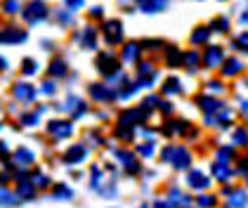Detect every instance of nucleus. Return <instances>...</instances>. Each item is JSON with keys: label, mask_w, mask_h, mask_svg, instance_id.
I'll return each mask as SVG.
<instances>
[{"label": "nucleus", "mask_w": 248, "mask_h": 208, "mask_svg": "<svg viewBox=\"0 0 248 208\" xmlns=\"http://www.w3.org/2000/svg\"><path fill=\"white\" fill-rule=\"evenodd\" d=\"M47 17V7L40 2V0H33L26 10H24V19L29 21V24H38L43 19Z\"/></svg>", "instance_id": "obj_1"}, {"label": "nucleus", "mask_w": 248, "mask_h": 208, "mask_svg": "<svg viewBox=\"0 0 248 208\" xmlns=\"http://www.w3.org/2000/svg\"><path fill=\"white\" fill-rule=\"evenodd\" d=\"M104 38H107V43L109 45H118L121 40H123V26H121V21H107L104 24Z\"/></svg>", "instance_id": "obj_2"}, {"label": "nucleus", "mask_w": 248, "mask_h": 208, "mask_svg": "<svg viewBox=\"0 0 248 208\" xmlns=\"http://www.w3.org/2000/svg\"><path fill=\"white\" fill-rule=\"evenodd\" d=\"M222 59H225V50H222L220 45H210V48H206V55H203V64H206V69H215V66H220V64H222Z\"/></svg>", "instance_id": "obj_3"}, {"label": "nucleus", "mask_w": 248, "mask_h": 208, "mask_svg": "<svg viewBox=\"0 0 248 208\" xmlns=\"http://www.w3.org/2000/svg\"><path fill=\"white\" fill-rule=\"evenodd\" d=\"M97 69L102 74H118V64H116L114 55L111 52H102V55L97 57Z\"/></svg>", "instance_id": "obj_4"}, {"label": "nucleus", "mask_w": 248, "mask_h": 208, "mask_svg": "<svg viewBox=\"0 0 248 208\" xmlns=\"http://www.w3.org/2000/svg\"><path fill=\"white\" fill-rule=\"evenodd\" d=\"M26 40V33L21 29H15V26H7L2 29V43L5 45H12V43H24Z\"/></svg>", "instance_id": "obj_5"}, {"label": "nucleus", "mask_w": 248, "mask_h": 208, "mask_svg": "<svg viewBox=\"0 0 248 208\" xmlns=\"http://www.w3.org/2000/svg\"><path fill=\"white\" fill-rule=\"evenodd\" d=\"M140 7L144 12H161L168 7V0H140Z\"/></svg>", "instance_id": "obj_6"}, {"label": "nucleus", "mask_w": 248, "mask_h": 208, "mask_svg": "<svg viewBox=\"0 0 248 208\" xmlns=\"http://www.w3.org/2000/svg\"><path fill=\"white\" fill-rule=\"evenodd\" d=\"M33 95H36V90H33V85H29V83H17V85H15V97H19L24 102L33 99Z\"/></svg>", "instance_id": "obj_7"}, {"label": "nucleus", "mask_w": 248, "mask_h": 208, "mask_svg": "<svg viewBox=\"0 0 248 208\" xmlns=\"http://www.w3.org/2000/svg\"><path fill=\"white\" fill-rule=\"evenodd\" d=\"M210 36V26H199L194 33H191V45H203Z\"/></svg>", "instance_id": "obj_8"}, {"label": "nucleus", "mask_w": 248, "mask_h": 208, "mask_svg": "<svg viewBox=\"0 0 248 208\" xmlns=\"http://www.w3.org/2000/svg\"><path fill=\"white\" fill-rule=\"evenodd\" d=\"M137 57H140V45H125V50H123V62H137Z\"/></svg>", "instance_id": "obj_9"}, {"label": "nucleus", "mask_w": 248, "mask_h": 208, "mask_svg": "<svg viewBox=\"0 0 248 208\" xmlns=\"http://www.w3.org/2000/svg\"><path fill=\"white\" fill-rule=\"evenodd\" d=\"M239 71H241V62L239 59H227L225 66H222V74L225 76H234V74H239Z\"/></svg>", "instance_id": "obj_10"}, {"label": "nucleus", "mask_w": 248, "mask_h": 208, "mask_svg": "<svg viewBox=\"0 0 248 208\" xmlns=\"http://www.w3.org/2000/svg\"><path fill=\"white\" fill-rule=\"evenodd\" d=\"M50 74L52 76H64L66 74V64H64L62 59H55V62L50 64Z\"/></svg>", "instance_id": "obj_11"}, {"label": "nucleus", "mask_w": 248, "mask_h": 208, "mask_svg": "<svg viewBox=\"0 0 248 208\" xmlns=\"http://www.w3.org/2000/svg\"><path fill=\"white\" fill-rule=\"evenodd\" d=\"M21 2L19 0H2V10L7 12V15H15V12H19Z\"/></svg>", "instance_id": "obj_12"}, {"label": "nucleus", "mask_w": 248, "mask_h": 208, "mask_svg": "<svg viewBox=\"0 0 248 208\" xmlns=\"http://www.w3.org/2000/svg\"><path fill=\"white\" fill-rule=\"evenodd\" d=\"M90 95L97 97V99H107V97H111L114 93H109V90H107V88H102V85H93V88H90Z\"/></svg>", "instance_id": "obj_13"}, {"label": "nucleus", "mask_w": 248, "mask_h": 208, "mask_svg": "<svg viewBox=\"0 0 248 208\" xmlns=\"http://www.w3.org/2000/svg\"><path fill=\"white\" fill-rule=\"evenodd\" d=\"M163 90L166 93H182V88H180V80L177 78H170V80H166V85H163Z\"/></svg>", "instance_id": "obj_14"}, {"label": "nucleus", "mask_w": 248, "mask_h": 208, "mask_svg": "<svg viewBox=\"0 0 248 208\" xmlns=\"http://www.w3.org/2000/svg\"><path fill=\"white\" fill-rule=\"evenodd\" d=\"M95 31L93 29H85V33H83V45L85 48H95Z\"/></svg>", "instance_id": "obj_15"}, {"label": "nucleus", "mask_w": 248, "mask_h": 208, "mask_svg": "<svg viewBox=\"0 0 248 208\" xmlns=\"http://www.w3.org/2000/svg\"><path fill=\"white\" fill-rule=\"evenodd\" d=\"M185 64L189 66V71H196V64H199V55H196V52H189V55H185Z\"/></svg>", "instance_id": "obj_16"}, {"label": "nucleus", "mask_w": 248, "mask_h": 208, "mask_svg": "<svg viewBox=\"0 0 248 208\" xmlns=\"http://www.w3.org/2000/svg\"><path fill=\"white\" fill-rule=\"evenodd\" d=\"M50 130L57 132V135H69V132H71V126H66V123L62 126V121H57V123H52V128H50Z\"/></svg>", "instance_id": "obj_17"}, {"label": "nucleus", "mask_w": 248, "mask_h": 208, "mask_svg": "<svg viewBox=\"0 0 248 208\" xmlns=\"http://www.w3.org/2000/svg\"><path fill=\"white\" fill-rule=\"evenodd\" d=\"M227 26H229V21L222 17L213 19V24H210V29H215V31H227Z\"/></svg>", "instance_id": "obj_18"}, {"label": "nucleus", "mask_w": 248, "mask_h": 208, "mask_svg": "<svg viewBox=\"0 0 248 208\" xmlns=\"http://www.w3.org/2000/svg\"><path fill=\"white\" fill-rule=\"evenodd\" d=\"M36 69H38V64L33 59H24V66H21L24 74H36Z\"/></svg>", "instance_id": "obj_19"}, {"label": "nucleus", "mask_w": 248, "mask_h": 208, "mask_svg": "<svg viewBox=\"0 0 248 208\" xmlns=\"http://www.w3.org/2000/svg\"><path fill=\"white\" fill-rule=\"evenodd\" d=\"M234 45H236L239 50H246V52H248V31H244L241 36L236 38V43H234Z\"/></svg>", "instance_id": "obj_20"}, {"label": "nucleus", "mask_w": 248, "mask_h": 208, "mask_svg": "<svg viewBox=\"0 0 248 208\" xmlns=\"http://www.w3.org/2000/svg\"><path fill=\"white\" fill-rule=\"evenodd\" d=\"M166 59H168V64H170V66H177V62H180V52H177L175 48H170V55L166 57Z\"/></svg>", "instance_id": "obj_21"}, {"label": "nucleus", "mask_w": 248, "mask_h": 208, "mask_svg": "<svg viewBox=\"0 0 248 208\" xmlns=\"http://www.w3.org/2000/svg\"><path fill=\"white\" fill-rule=\"evenodd\" d=\"M80 5H83V0H69V7H71V12H74V10H78Z\"/></svg>", "instance_id": "obj_22"}, {"label": "nucleus", "mask_w": 248, "mask_h": 208, "mask_svg": "<svg viewBox=\"0 0 248 208\" xmlns=\"http://www.w3.org/2000/svg\"><path fill=\"white\" fill-rule=\"evenodd\" d=\"M57 19H59V21H62V24H66V21H69V15H66V12H59V15H57Z\"/></svg>", "instance_id": "obj_23"}, {"label": "nucleus", "mask_w": 248, "mask_h": 208, "mask_svg": "<svg viewBox=\"0 0 248 208\" xmlns=\"http://www.w3.org/2000/svg\"><path fill=\"white\" fill-rule=\"evenodd\" d=\"M90 17H102V7H95V10H90Z\"/></svg>", "instance_id": "obj_24"}, {"label": "nucleus", "mask_w": 248, "mask_h": 208, "mask_svg": "<svg viewBox=\"0 0 248 208\" xmlns=\"http://www.w3.org/2000/svg\"><path fill=\"white\" fill-rule=\"evenodd\" d=\"M43 90H45V93H55V85H52V83H45V88H43Z\"/></svg>", "instance_id": "obj_25"}]
</instances>
